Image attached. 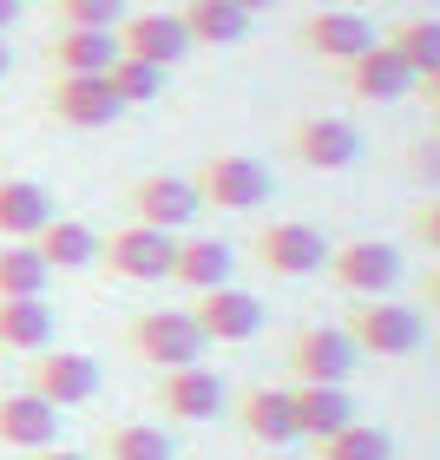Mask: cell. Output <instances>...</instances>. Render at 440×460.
<instances>
[{
    "instance_id": "obj_39",
    "label": "cell",
    "mask_w": 440,
    "mask_h": 460,
    "mask_svg": "<svg viewBox=\"0 0 440 460\" xmlns=\"http://www.w3.org/2000/svg\"><path fill=\"white\" fill-rule=\"evenodd\" d=\"M257 460H296V454H289V447H263Z\"/></svg>"
},
{
    "instance_id": "obj_2",
    "label": "cell",
    "mask_w": 440,
    "mask_h": 460,
    "mask_svg": "<svg viewBox=\"0 0 440 460\" xmlns=\"http://www.w3.org/2000/svg\"><path fill=\"white\" fill-rule=\"evenodd\" d=\"M198 204L204 211H257V204H269V191H277V178L263 172L250 152H217V158H204L198 172Z\"/></svg>"
},
{
    "instance_id": "obj_20",
    "label": "cell",
    "mask_w": 440,
    "mask_h": 460,
    "mask_svg": "<svg viewBox=\"0 0 440 460\" xmlns=\"http://www.w3.org/2000/svg\"><path fill=\"white\" fill-rule=\"evenodd\" d=\"M289 408H296V441H329L335 428L355 421L348 388H322V382H289Z\"/></svg>"
},
{
    "instance_id": "obj_31",
    "label": "cell",
    "mask_w": 440,
    "mask_h": 460,
    "mask_svg": "<svg viewBox=\"0 0 440 460\" xmlns=\"http://www.w3.org/2000/svg\"><path fill=\"white\" fill-rule=\"evenodd\" d=\"M53 20L59 27H119L125 20V0H53Z\"/></svg>"
},
{
    "instance_id": "obj_11",
    "label": "cell",
    "mask_w": 440,
    "mask_h": 460,
    "mask_svg": "<svg viewBox=\"0 0 440 460\" xmlns=\"http://www.w3.org/2000/svg\"><path fill=\"white\" fill-rule=\"evenodd\" d=\"M125 211H132V224H152V230H178L191 224L204 204H198V184L191 178H178V172H152V178H138L132 191H125Z\"/></svg>"
},
{
    "instance_id": "obj_37",
    "label": "cell",
    "mask_w": 440,
    "mask_h": 460,
    "mask_svg": "<svg viewBox=\"0 0 440 460\" xmlns=\"http://www.w3.org/2000/svg\"><path fill=\"white\" fill-rule=\"evenodd\" d=\"M20 7H27V0H0V33H7L13 20H20Z\"/></svg>"
},
{
    "instance_id": "obj_8",
    "label": "cell",
    "mask_w": 440,
    "mask_h": 460,
    "mask_svg": "<svg viewBox=\"0 0 440 460\" xmlns=\"http://www.w3.org/2000/svg\"><path fill=\"white\" fill-rule=\"evenodd\" d=\"M362 349L348 342V329H329V323H303L289 336V382H322V388H342Z\"/></svg>"
},
{
    "instance_id": "obj_5",
    "label": "cell",
    "mask_w": 440,
    "mask_h": 460,
    "mask_svg": "<svg viewBox=\"0 0 440 460\" xmlns=\"http://www.w3.org/2000/svg\"><path fill=\"white\" fill-rule=\"evenodd\" d=\"M20 388L40 394V402H53V408H86L99 394V362L86 349H40V355H27V368H20Z\"/></svg>"
},
{
    "instance_id": "obj_40",
    "label": "cell",
    "mask_w": 440,
    "mask_h": 460,
    "mask_svg": "<svg viewBox=\"0 0 440 460\" xmlns=\"http://www.w3.org/2000/svg\"><path fill=\"white\" fill-rule=\"evenodd\" d=\"M0 79H7V33H0Z\"/></svg>"
},
{
    "instance_id": "obj_9",
    "label": "cell",
    "mask_w": 440,
    "mask_h": 460,
    "mask_svg": "<svg viewBox=\"0 0 440 460\" xmlns=\"http://www.w3.org/2000/svg\"><path fill=\"white\" fill-rule=\"evenodd\" d=\"M289 158L309 164V172H348L362 158V132L342 112H309V119L289 125Z\"/></svg>"
},
{
    "instance_id": "obj_28",
    "label": "cell",
    "mask_w": 440,
    "mask_h": 460,
    "mask_svg": "<svg viewBox=\"0 0 440 460\" xmlns=\"http://www.w3.org/2000/svg\"><path fill=\"white\" fill-rule=\"evenodd\" d=\"M53 270L40 263L33 243H0V296H47Z\"/></svg>"
},
{
    "instance_id": "obj_36",
    "label": "cell",
    "mask_w": 440,
    "mask_h": 460,
    "mask_svg": "<svg viewBox=\"0 0 440 460\" xmlns=\"http://www.w3.org/2000/svg\"><path fill=\"white\" fill-rule=\"evenodd\" d=\"M414 86H421V93H427V106L440 112V73H427V79H414Z\"/></svg>"
},
{
    "instance_id": "obj_16",
    "label": "cell",
    "mask_w": 440,
    "mask_h": 460,
    "mask_svg": "<svg viewBox=\"0 0 440 460\" xmlns=\"http://www.w3.org/2000/svg\"><path fill=\"white\" fill-rule=\"evenodd\" d=\"M47 59H53V73L106 79V73H112V59H119V33H106V27H53Z\"/></svg>"
},
{
    "instance_id": "obj_41",
    "label": "cell",
    "mask_w": 440,
    "mask_h": 460,
    "mask_svg": "<svg viewBox=\"0 0 440 460\" xmlns=\"http://www.w3.org/2000/svg\"><path fill=\"white\" fill-rule=\"evenodd\" d=\"M414 7H440V0H414Z\"/></svg>"
},
{
    "instance_id": "obj_6",
    "label": "cell",
    "mask_w": 440,
    "mask_h": 460,
    "mask_svg": "<svg viewBox=\"0 0 440 460\" xmlns=\"http://www.w3.org/2000/svg\"><path fill=\"white\" fill-rule=\"evenodd\" d=\"M329 237L316 224H296V217H277V224H263L257 237H250V257H257V270H269V277H283V283H296V277H316V270L329 263Z\"/></svg>"
},
{
    "instance_id": "obj_25",
    "label": "cell",
    "mask_w": 440,
    "mask_h": 460,
    "mask_svg": "<svg viewBox=\"0 0 440 460\" xmlns=\"http://www.w3.org/2000/svg\"><path fill=\"white\" fill-rule=\"evenodd\" d=\"M184 33H191V47H237L250 40V13L237 0H184Z\"/></svg>"
},
{
    "instance_id": "obj_12",
    "label": "cell",
    "mask_w": 440,
    "mask_h": 460,
    "mask_svg": "<svg viewBox=\"0 0 440 460\" xmlns=\"http://www.w3.org/2000/svg\"><path fill=\"white\" fill-rule=\"evenodd\" d=\"M112 33H119V53L125 59H145V66L172 73L178 59H191V33H184L178 13H125Z\"/></svg>"
},
{
    "instance_id": "obj_34",
    "label": "cell",
    "mask_w": 440,
    "mask_h": 460,
    "mask_svg": "<svg viewBox=\"0 0 440 460\" xmlns=\"http://www.w3.org/2000/svg\"><path fill=\"white\" fill-rule=\"evenodd\" d=\"M27 460H92V454H79V447H59V441H53V447H33Z\"/></svg>"
},
{
    "instance_id": "obj_26",
    "label": "cell",
    "mask_w": 440,
    "mask_h": 460,
    "mask_svg": "<svg viewBox=\"0 0 440 460\" xmlns=\"http://www.w3.org/2000/svg\"><path fill=\"white\" fill-rule=\"evenodd\" d=\"M178 441L164 428L152 421H112V428H99V454L92 460H172Z\"/></svg>"
},
{
    "instance_id": "obj_17",
    "label": "cell",
    "mask_w": 440,
    "mask_h": 460,
    "mask_svg": "<svg viewBox=\"0 0 440 460\" xmlns=\"http://www.w3.org/2000/svg\"><path fill=\"white\" fill-rule=\"evenodd\" d=\"M53 441H59V408L53 402H40L27 388L0 394V447L33 454V447H53Z\"/></svg>"
},
{
    "instance_id": "obj_22",
    "label": "cell",
    "mask_w": 440,
    "mask_h": 460,
    "mask_svg": "<svg viewBox=\"0 0 440 460\" xmlns=\"http://www.w3.org/2000/svg\"><path fill=\"white\" fill-rule=\"evenodd\" d=\"M230 270H237V257H230L224 237H178V257H172V283H184L191 296H204V289H224Z\"/></svg>"
},
{
    "instance_id": "obj_13",
    "label": "cell",
    "mask_w": 440,
    "mask_h": 460,
    "mask_svg": "<svg viewBox=\"0 0 440 460\" xmlns=\"http://www.w3.org/2000/svg\"><path fill=\"white\" fill-rule=\"evenodd\" d=\"M152 408L164 414V421H211V414L224 408V382L211 368H158L152 382Z\"/></svg>"
},
{
    "instance_id": "obj_32",
    "label": "cell",
    "mask_w": 440,
    "mask_h": 460,
    "mask_svg": "<svg viewBox=\"0 0 440 460\" xmlns=\"http://www.w3.org/2000/svg\"><path fill=\"white\" fill-rule=\"evenodd\" d=\"M401 172H408L414 184H427V191H434V184H440V138H414L408 158H401Z\"/></svg>"
},
{
    "instance_id": "obj_33",
    "label": "cell",
    "mask_w": 440,
    "mask_h": 460,
    "mask_svg": "<svg viewBox=\"0 0 440 460\" xmlns=\"http://www.w3.org/2000/svg\"><path fill=\"white\" fill-rule=\"evenodd\" d=\"M408 230H414V243H421V250H434V257H440V198H421V204H414V211H408Z\"/></svg>"
},
{
    "instance_id": "obj_30",
    "label": "cell",
    "mask_w": 440,
    "mask_h": 460,
    "mask_svg": "<svg viewBox=\"0 0 440 460\" xmlns=\"http://www.w3.org/2000/svg\"><path fill=\"white\" fill-rule=\"evenodd\" d=\"M106 86H112V99H119V112L125 106H152V99L164 93V66H145V59H112V73H106Z\"/></svg>"
},
{
    "instance_id": "obj_4",
    "label": "cell",
    "mask_w": 440,
    "mask_h": 460,
    "mask_svg": "<svg viewBox=\"0 0 440 460\" xmlns=\"http://www.w3.org/2000/svg\"><path fill=\"white\" fill-rule=\"evenodd\" d=\"M125 349L145 368H191L204 355V336H198L191 309H145V316L125 323Z\"/></svg>"
},
{
    "instance_id": "obj_29",
    "label": "cell",
    "mask_w": 440,
    "mask_h": 460,
    "mask_svg": "<svg viewBox=\"0 0 440 460\" xmlns=\"http://www.w3.org/2000/svg\"><path fill=\"white\" fill-rule=\"evenodd\" d=\"M309 447H316V460H394V441L368 421H348V428H335L329 441H309Z\"/></svg>"
},
{
    "instance_id": "obj_19",
    "label": "cell",
    "mask_w": 440,
    "mask_h": 460,
    "mask_svg": "<svg viewBox=\"0 0 440 460\" xmlns=\"http://www.w3.org/2000/svg\"><path fill=\"white\" fill-rule=\"evenodd\" d=\"M47 106L59 112V125H79V132H99V125L119 119V99L106 79H73V73H53Z\"/></svg>"
},
{
    "instance_id": "obj_14",
    "label": "cell",
    "mask_w": 440,
    "mask_h": 460,
    "mask_svg": "<svg viewBox=\"0 0 440 460\" xmlns=\"http://www.w3.org/2000/svg\"><path fill=\"white\" fill-rule=\"evenodd\" d=\"M191 323L204 342H250L263 329V303L250 296V289L224 283V289H204V296H191Z\"/></svg>"
},
{
    "instance_id": "obj_27",
    "label": "cell",
    "mask_w": 440,
    "mask_h": 460,
    "mask_svg": "<svg viewBox=\"0 0 440 460\" xmlns=\"http://www.w3.org/2000/svg\"><path fill=\"white\" fill-rule=\"evenodd\" d=\"M388 47L408 59V73H414V79L440 73V20H434V13H414V20H401V27L388 33Z\"/></svg>"
},
{
    "instance_id": "obj_18",
    "label": "cell",
    "mask_w": 440,
    "mask_h": 460,
    "mask_svg": "<svg viewBox=\"0 0 440 460\" xmlns=\"http://www.w3.org/2000/svg\"><path fill=\"white\" fill-rule=\"evenodd\" d=\"M237 428L257 447H289L296 441V408H289V388H243L237 394Z\"/></svg>"
},
{
    "instance_id": "obj_24",
    "label": "cell",
    "mask_w": 440,
    "mask_h": 460,
    "mask_svg": "<svg viewBox=\"0 0 440 460\" xmlns=\"http://www.w3.org/2000/svg\"><path fill=\"white\" fill-rule=\"evenodd\" d=\"M40 263L47 270H92L99 263V230L79 224V217H47V230L33 237Z\"/></svg>"
},
{
    "instance_id": "obj_7",
    "label": "cell",
    "mask_w": 440,
    "mask_h": 460,
    "mask_svg": "<svg viewBox=\"0 0 440 460\" xmlns=\"http://www.w3.org/2000/svg\"><path fill=\"white\" fill-rule=\"evenodd\" d=\"M329 283L348 289V296H388L394 283H401V250L382 243V237H348L329 250Z\"/></svg>"
},
{
    "instance_id": "obj_15",
    "label": "cell",
    "mask_w": 440,
    "mask_h": 460,
    "mask_svg": "<svg viewBox=\"0 0 440 460\" xmlns=\"http://www.w3.org/2000/svg\"><path fill=\"white\" fill-rule=\"evenodd\" d=\"M342 86L362 99V106H394V99L414 93V73H408V59L394 53L388 40H374L362 59H348V66H342Z\"/></svg>"
},
{
    "instance_id": "obj_3",
    "label": "cell",
    "mask_w": 440,
    "mask_h": 460,
    "mask_svg": "<svg viewBox=\"0 0 440 460\" xmlns=\"http://www.w3.org/2000/svg\"><path fill=\"white\" fill-rule=\"evenodd\" d=\"M172 257H178V237L152 224H119L99 237V270H112L119 283H164Z\"/></svg>"
},
{
    "instance_id": "obj_43",
    "label": "cell",
    "mask_w": 440,
    "mask_h": 460,
    "mask_svg": "<svg viewBox=\"0 0 440 460\" xmlns=\"http://www.w3.org/2000/svg\"><path fill=\"white\" fill-rule=\"evenodd\" d=\"M434 355H440V349H434Z\"/></svg>"
},
{
    "instance_id": "obj_21",
    "label": "cell",
    "mask_w": 440,
    "mask_h": 460,
    "mask_svg": "<svg viewBox=\"0 0 440 460\" xmlns=\"http://www.w3.org/2000/svg\"><path fill=\"white\" fill-rule=\"evenodd\" d=\"M53 211V198H47V184H33V178H0V243H33L40 230H47Z\"/></svg>"
},
{
    "instance_id": "obj_1",
    "label": "cell",
    "mask_w": 440,
    "mask_h": 460,
    "mask_svg": "<svg viewBox=\"0 0 440 460\" xmlns=\"http://www.w3.org/2000/svg\"><path fill=\"white\" fill-rule=\"evenodd\" d=\"M348 342L362 349V355H374V362H401V355H414L421 349V309H408V303H388V296H362L348 309Z\"/></svg>"
},
{
    "instance_id": "obj_10",
    "label": "cell",
    "mask_w": 440,
    "mask_h": 460,
    "mask_svg": "<svg viewBox=\"0 0 440 460\" xmlns=\"http://www.w3.org/2000/svg\"><path fill=\"white\" fill-rule=\"evenodd\" d=\"M296 40H303V53H309V59H322V66L342 73L348 59H362V53L374 47V27H368V20L355 13V7H322V13H303Z\"/></svg>"
},
{
    "instance_id": "obj_42",
    "label": "cell",
    "mask_w": 440,
    "mask_h": 460,
    "mask_svg": "<svg viewBox=\"0 0 440 460\" xmlns=\"http://www.w3.org/2000/svg\"><path fill=\"white\" fill-rule=\"evenodd\" d=\"M434 138H440V112H434Z\"/></svg>"
},
{
    "instance_id": "obj_35",
    "label": "cell",
    "mask_w": 440,
    "mask_h": 460,
    "mask_svg": "<svg viewBox=\"0 0 440 460\" xmlns=\"http://www.w3.org/2000/svg\"><path fill=\"white\" fill-rule=\"evenodd\" d=\"M421 296H427V309H434V316H440V263L427 270V283H421Z\"/></svg>"
},
{
    "instance_id": "obj_23",
    "label": "cell",
    "mask_w": 440,
    "mask_h": 460,
    "mask_svg": "<svg viewBox=\"0 0 440 460\" xmlns=\"http://www.w3.org/2000/svg\"><path fill=\"white\" fill-rule=\"evenodd\" d=\"M0 349H7V355L53 349V309H47V296H0Z\"/></svg>"
},
{
    "instance_id": "obj_38",
    "label": "cell",
    "mask_w": 440,
    "mask_h": 460,
    "mask_svg": "<svg viewBox=\"0 0 440 460\" xmlns=\"http://www.w3.org/2000/svg\"><path fill=\"white\" fill-rule=\"evenodd\" d=\"M237 7H243V13H250V20H257V13H263V7H277V0H237Z\"/></svg>"
}]
</instances>
